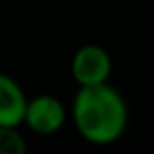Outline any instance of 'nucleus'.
Listing matches in <instances>:
<instances>
[{"label":"nucleus","instance_id":"obj_1","mask_svg":"<svg viewBox=\"0 0 154 154\" xmlns=\"http://www.w3.org/2000/svg\"><path fill=\"white\" fill-rule=\"evenodd\" d=\"M72 122L89 143L108 146L125 133L129 108L122 95L110 85L78 89L72 101Z\"/></svg>","mask_w":154,"mask_h":154},{"label":"nucleus","instance_id":"obj_2","mask_svg":"<svg viewBox=\"0 0 154 154\" xmlns=\"http://www.w3.org/2000/svg\"><path fill=\"white\" fill-rule=\"evenodd\" d=\"M70 70L78 89L101 87L108 85V78L112 74V57L101 45H82L80 49H76Z\"/></svg>","mask_w":154,"mask_h":154},{"label":"nucleus","instance_id":"obj_3","mask_svg":"<svg viewBox=\"0 0 154 154\" xmlns=\"http://www.w3.org/2000/svg\"><path fill=\"white\" fill-rule=\"evenodd\" d=\"M68 112L59 97L55 95H36L30 99L26 127L38 135H53L66 125Z\"/></svg>","mask_w":154,"mask_h":154},{"label":"nucleus","instance_id":"obj_4","mask_svg":"<svg viewBox=\"0 0 154 154\" xmlns=\"http://www.w3.org/2000/svg\"><path fill=\"white\" fill-rule=\"evenodd\" d=\"M30 99L19 82L7 74L0 76V129H17L26 125Z\"/></svg>","mask_w":154,"mask_h":154},{"label":"nucleus","instance_id":"obj_5","mask_svg":"<svg viewBox=\"0 0 154 154\" xmlns=\"http://www.w3.org/2000/svg\"><path fill=\"white\" fill-rule=\"evenodd\" d=\"M26 139L17 129H0V154H26Z\"/></svg>","mask_w":154,"mask_h":154}]
</instances>
